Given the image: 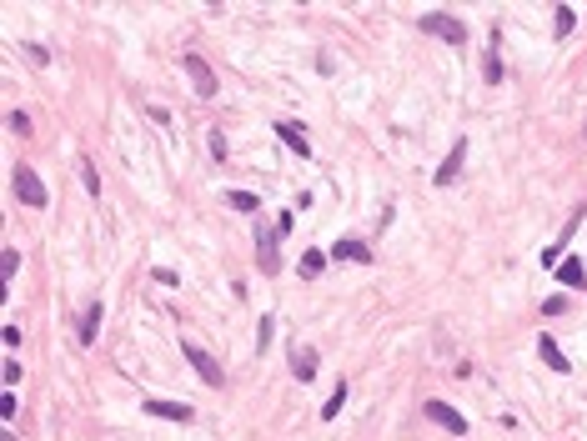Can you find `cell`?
<instances>
[{"label": "cell", "instance_id": "obj_1", "mask_svg": "<svg viewBox=\"0 0 587 441\" xmlns=\"http://www.w3.org/2000/svg\"><path fill=\"white\" fill-rule=\"evenodd\" d=\"M181 351H186V361L196 366V376H201L206 386H226V371H221V361L211 356V351H201L196 341H181Z\"/></svg>", "mask_w": 587, "mask_h": 441}, {"label": "cell", "instance_id": "obj_2", "mask_svg": "<svg viewBox=\"0 0 587 441\" xmlns=\"http://www.w3.org/2000/svg\"><path fill=\"white\" fill-rule=\"evenodd\" d=\"M422 30H426V35H442V40H452V45H462V40H467V25H462L457 16H447V11L422 16Z\"/></svg>", "mask_w": 587, "mask_h": 441}, {"label": "cell", "instance_id": "obj_3", "mask_svg": "<svg viewBox=\"0 0 587 441\" xmlns=\"http://www.w3.org/2000/svg\"><path fill=\"white\" fill-rule=\"evenodd\" d=\"M16 196H21L25 206H35V211L50 201V196H45V186H40V176L30 171V165H16Z\"/></svg>", "mask_w": 587, "mask_h": 441}, {"label": "cell", "instance_id": "obj_4", "mask_svg": "<svg viewBox=\"0 0 587 441\" xmlns=\"http://www.w3.org/2000/svg\"><path fill=\"white\" fill-rule=\"evenodd\" d=\"M426 416H432L442 431H452V436H462V431H467L462 411H457V406H447V401H426Z\"/></svg>", "mask_w": 587, "mask_h": 441}, {"label": "cell", "instance_id": "obj_5", "mask_svg": "<svg viewBox=\"0 0 587 441\" xmlns=\"http://www.w3.org/2000/svg\"><path fill=\"white\" fill-rule=\"evenodd\" d=\"M181 66H186V76H191V86H196L201 95H216V76H211V66L201 61V55H186Z\"/></svg>", "mask_w": 587, "mask_h": 441}, {"label": "cell", "instance_id": "obj_6", "mask_svg": "<svg viewBox=\"0 0 587 441\" xmlns=\"http://www.w3.org/2000/svg\"><path fill=\"white\" fill-rule=\"evenodd\" d=\"M462 160H467V141H452V151H447V160L437 165V176H432V181H437V186H452L457 171H462Z\"/></svg>", "mask_w": 587, "mask_h": 441}, {"label": "cell", "instance_id": "obj_7", "mask_svg": "<svg viewBox=\"0 0 587 441\" xmlns=\"http://www.w3.org/2000/svg\"><path fill=\"white\" fill-rule=\"evenodd\" d=\"M146 416H161V421H196L191 416V406H181V401H146Z\"/></svg>", "mask_w": 587, "mask_h": 441}, {"label": "cell", "instance_id": "obj_8", "mask_svg": "<svg viewBox=\"0 0 587 441\" xmlns=\"http://www.w3.org/2000/svg\"><path fill=\"white\" fill-rule=\"evenodd\" d=\"M277 141H286L296 155H311V141H306V131L296 121H277Z\"/></svg>", "mask_w": 587, "mask_h": 441}, {"label": "cell", "instance_id": "obj_9", "mask_svg": "<svg viewBox=\"0 0 587 441\" xmlns=\"http://www.w3.org/2000/svg\"><path fill=\"white\" fill-rule=\"evenodd\" d=\"M291 376L296 381H316V351L311 346H296L291 351Z\"/></svg>", "mask_w": 587, "mask_h": 441}, {"label": "cell", "instance_id": "obj_10", "mask_svg": "<svg viewBox=\"0 0 587 441\" xmlns=\"http://www.w3.org/2000/svg\"><path fill=\"white\" fill-rule=\"evenodd\" d=\"M332 256H337V261H351V266H366V261H371V251H366L361 241H351V236H347V241H337V246H332Z\"/></svg>", "mask_w": 587, "mask_h": 441}, {"label": "cell", "instance_id": "obj_11", "mask_svg": "<svg viewBox=\"0 0 587 441\" xmlns=\"http://www.w3.org/2000/svg\"><path fill=\"white\" fill-rule=\"evenodd\" d=\"M537 356H542V361H547L557 376H567V371H572V366H567V356L557 351V341H552V336H537Z\"/></svg>", "mask_w": 587, "mask_h": 441}, {"label": "cell", "instance_id": "obj_12", "mask_svg": "<svg viewBox=\"0 0 587 441\" xmlns=\"http://www.w3.org/2000/svg\"><path fill=\"white\" fill-rule=\"evenodd\" d=\"M256 251H261V271H277V251H272V226L256 220Z\"/></svg>", "mask_w": 587, "mask_h": 441}, {"label": "cell", "instance_id": "obj_13", "mask_svg": "<svg viewBox=\"0 0 587 441\" xmlns=\"http://www.w3.org/2000/svg\"><path fill=\"white\" fill-rule=\"evenodd\" d=\"M100 311H105L100 301H91V306H86V316H81V346H91V341H95V331H100Z\"/></svg>", "mask_w": 587, "mask_h": 441}, {"label": "cell", "instance_id": "obj_14", "mask_svg": "<svg viewBox=\"0 0 587 441\" xmlns=\"http://www.w3.org/2000/svg\"><path fill=\"white\" fill-rule=\"evenodd\" d=\"M557 276H562V286H572V291H577V286H587L582 261H562V266H557Z\"/></svg>", "mask_w": 587, "mask_h": 441}, {"label": "cell", "instance_id": "obj_15", "mask_svg": "<svg viewBox=\"0 0 587 441\" xmlns=\"http://www.w3.org/2000/svg\"><path fill=\"white\" fill-rule=\"evenodd\" d=\"M342 406H347V381H337V392L327 396V406H322V421H337V416H342Z\"/></svg>", "mask_w": 587, "mask_h": 441}, {"label": "cell", "instance_id": "obj_16", "mask_svg": "<svg viewBox=\"0 0 587 441\" xmlns=\"http://www.w3.org/2000/svg\"><path fill=\"white\" fill-rule=\"evenodd\" d=\"M322 271H327V251H316V246H311V251L301 256V276H322Z\"/></svg>", "mask_w": 587, "mask_h": 441}, {"label": "cell", "instance_id": "obj_17", "mask_svg": "<svg viewBox=\"0 0 587 441\" xmlns=\"http://www.w3.org/2000/svg\"><path fill=\"white\" fill-rule=\"evenodd\" d=\"M482 81H487V86H497V81H502V61H497V40H492V50H487V66H482Z\"/></svg>", "mask_w": 587, "mask_h": 441}, {"label": "cell", "instance_id": "obj_18", "mask_svg": "<svg viewBox=\"0 0 587 441\" xmlns=\"http://www.w3.org/2000/svg\"><path fill=\"white\" fill-rule=\"evenodd\" d=\"M572 25H577V16H572V6H557V11H552V30H557V35H567Z\"/></svg>", "mask_w": 587, "mask_h": 441}, {"label": "cell", "instance_id": "obj_19", "mask_svg": "<svg viewBox=\"0 0 587 441\" xmlns=\"http://www.w3.org/2000/svg\"><path fill=\"white\" fill-rule=\"evenodd\" d=\"M272 336H277V321H272V316H261V326H256V351L272 346Z\"/></svg>", "mask_w": 587, "mask_h": 441}, {"label": "cell", "instance_id": "obj_20", "mask_svg": "<svg viewBox=\"0 0 587 441\" xmlns=\"http://www.w3.org/2000/svg\"><path fill=\"white\" fill-rule=\"evenodd\" d=\"M6 121H11V131H16V136H30V116H25V110H11Z\"/></svg>", "mask_w": 587, "mask_h": 441}, {"label": "cell", "instance_id": "obj_21", "mask_svg": "<svg viewBox=\"0 0 587 441\" xmlns=\"http://www.w3.org/2000/svg\"><path fill=\"white\" fill-rule=\"evenodd\" d=\"M81 176H86V191L100 196V176H95V165H91V160H81Z\"/></svg>", "mask_w": 587, "mask_h": 441}, {"label": "cell", "instance_id": "obj_22", "mask_svg": "<svg viewBox=\"0 0 587 441\" xmlns=\"http://www.w3.org/2000/svg\"><path fill=\"white\" fill-rule=\"evenodd\" d=\"M226 201H231V206H236V211H256V196H251V191H231V196H226Z\"/></svg>", "mask_w": 587, "mask_h": 441}, {"label": "cell", "instance_id": "obj_23", "mask_svg": "<svg viewBox=\"0 0 587 441\" xmlns=\"http://www.w3.org/2000/svg\"><path fill=\"white\" fill-rule=\"evenodd\" d=\"M0 271L16 276V271H21V256H16V251H6V256H0Z\"/></svg>", "mask_w": 587, "mask_h": 441}, {"label": "cell", "instance_id": "obj_24", "mask_svg": "<svg viewBox=\"0 0 587 441\" xmlns=\"http://www.w3.org/2000/svg\"><path fill=\"white\" fill-rule=\"evenodd\" d=\"M0 381L16 386V381H21V366H16V361H6V366H0Z\"/></svg>", "mask_w": 587, "mask_h": 441}, {"label": "cell", "instance_id": "obj_25", "mask_svg": "<svg viewBox=\"0 0 587 441\" xmlns=\"http://www.w3.org/2000/svg\"><path fill=\"white\" fill-rule=\"evenodd\" d=\"M211 155H216V160L226 155V136H221V131H211Z\"/></svg>", "mask_w": 587, "mask_h": 441}, {"label": "cell", "instance_id": "obj_26", "mask_svg": "<svg viewBox=\"0 0 587 441\" xmlns=\"http://www.w3.org/2000/svg\"><path fill=\"white\" fill-rule=\"evenodd\" d=\"M11 416H16V396L6 392V396H0V421H11Z\"/></svg>", "mask_w": 587, "mask_h": 441}]
</instances>
